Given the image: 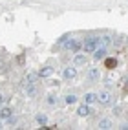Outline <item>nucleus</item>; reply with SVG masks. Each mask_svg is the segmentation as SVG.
Instances as JSON below:
<instances>
[{
	"instance_id": "412c9836",
	"label": "nucleus",
	"mask_w": 128,
	"mask_h": 130,
	"mask_svg": "<svg viewBox=\"0 0 128 130\" xmlns=\"http://www.w3.org/2000/svg\"><path fill=\"white\" fill-rule=\"evenodd\" d=\"M123 93H128V84H126L124 88H123Z\"/></svg>"
},
{
	"instance_id": "f03ea898",
	"label": "nucleus",
	"mask_w": 128,
	"mask_h": 130,
	"mask_svg": "<svg viewBox=\"0 0 128 130\" xmlns=\"http://www.w3.org/2000/svg\"><path fill=\"white\" fill-rule=\"evenodd\" d=\"M97 101L101 103V105H104V106H108L110 103H112V93H110L108 90H101V92L97 93Z\"/></svg>"
},
{
	"instance_id": "2eb2a0df",
	"label": "nucleus",
	"mask_w": 128,
	"mask_h": 130,
	"mask_svg": "<svg viewBox=\"0 0 128 130\" xmlns=\"http://www.w3.org/2000/svg\"><path fill=\"white\" fill-rule=\"evenodd\" d=\"M37 123H39L40 126H46V123H48V117H46L44 114H37Z\"/></svg>"
},
{
	"instance_id": "dca6fc26",
	"label": "nucleus",
	"mask_w": 128,
	"mask_h": 130,
	"mask_svg": "<svg viewBox=\"0 0 128 130\" xmlns=\"http://www.w3.org/2000/svg\"><path fill=\"white\" fill-rule=\"evenodd\" d=\"M75 64H86V57L84 55H75Z\"/></svg>"
},
{
	"instance_id": "20e7f679",
	"label": "nucleus",
	"mask_w": 128,
	"mask_h": 130,
	"mask_svg": "<svg viewBox=\"0 0 128 130\" xmlns=\"http://www.w3.org/2000/svg\"><path fill=\"white\" fill-rule=\"evenodd\" d=\"M106 53H108V51H106V48H97L95 51H93V59H95V60H102V59H104L106 57Z\"/></svg>"
},
{
	"instance_id": "423d86ee",
	"label": "nucleus",
	"mask_w": 128,
	"mask_h": 130,
	"mask_svg": "<svg viewBox=\"0 0 128 130\" xmlns=\"http://www.w3.org/2000/svg\"><path fill=\"white\" fill-rule=\"evenodd\" d=\"M99 77H101V73H99L97 68H90V70H88V79H90L92 83H97Z\"/></svg>"
},
{
	"instance_id": "4be33fe9",
	"label": "nucleus",
	"mask_w": 128,
	"mask_h": 130,
	"mask_svg": "<svg viewBox=\"0 0 128 130\" xmlns=\"http://www.w3.org/2000/svg\"><path fill=\"white\" fill-rule=\"evenodd\" d=\"M123 128H126V130H128V123H124V126H123Z\"/></svg>"
},
{
	"instance_id": "9d476101",
	"label": "nucleus",
	"mask_w": 128,
	"mask_h": 130,
	"mask_svg": "<svg viewBox=\"0 0 128 130\" xmlns=\"http://www.w3.org/2000/svg\"><path fill=\"white\" fill-rule=\"evenodd\" d=\"M24 92L28 93L29 97H33L35 92H37V83H35V84H24Z\"/></svg>"
},
{
	"instance_id": "f8f14e48",
	"label": "nucleus",
	"mask_w": 128,
	"mask_h": 130,
	"mask_svg": "<svg viewBox=\"0 0 128 130\" xmlns=\"http://www.w3.org/2000/svg\"><path fill=\"white\" fill-rule=\"evenodd\" d=\"M97 128H102V130L112 128V119H101V121H99V125H97Z\"/></svg>"
},
{
	"instance_id": "4468645a",
	"label": "nucleus",
	"mask_w": 128,
	"mask_h": 130,
	"mask_svg": "<svg viewBox=\"0 0 128 130\" xmlns=\"http://www.w3.org/2000/svg\"><path fill=\"white\" fill-rule=\"evenodd\" d=\"M97 101V93H86L84 95V103H86V105H92V103H95Z\"/></svg>"
},
{
	"instance_id": "7ed1b4c3",
	"label": "nucleus",
	"mask_w": 128,
	"mask_h": 130,
	"mask_svg": "<svg viewBox=\"0 0 128 130\" xmlns=\"http://www.w3.org/2000/svg\"><path fill=\"white\" fill-rule=\"evenodd\" d=\"M64 48H66V50H71V51H79V50L82 48V42L68 37V40H64Z\"/></svg>"
},
{
	"instance_id": "f3484780",
	"label": "nucleus",
	"mask_w": 128,
	"mask_h": 130,
	"mask_svg": "<svg viewBox=\"0 0 128 130\" xmlns=\"http://www.w3.org/2000/svg\"><path fill=\"white\" fill-rule=\"evenodd\" d=\"M68 105H73V103H77V97L75 95H66V99H64Z\"/></svg>"
},
{
	"instance_id": "6e6552de",
	"label": "nucleus",
	"mask_w": 128,
	"mask_h": 130,
	"mask_svg": "<svg viewBox=\"0 0 128 130\" xmlns=\"http://www.w3.org/2000/svg\"><path fill=\"white\" fill-rule=\"evenodd\" d=\"M53 70H55V68H51V66H46V68H42V70H39V77H44V79H46V77H51V75H53Z\"/></svg>"
},
{
	"instance_id": "39448f33",
	"label": "nucleus",
	"mask_w": 128,
	"mask_h": 130,
	"mask_svg": "<svg viewBox=\"0 0 128 130\" xmlns=\"http://www.w3.org/2000/svg\"><path fill=\"white\" fill-rule=\"evenodd\" d=\"M62 77H64V79H73V77H77V70L68 66V68H64V70H62Z\"/></svg>"
},
{
	"instance_id": "aec40b11",
	"label": "nucleus",
	"mask_w": 128,
	"mask_h": 130,
	"mask_svg": "<svg viewBox=\"0 0 128 130\" xmlns=\"http://www.w3.org/2000/svg\"><path fill=\"white\" fill-rule=\"evenodd\" d=\"M2 105H4V95L0 93V106H2Z\"/></svg>"
},
{
	"instance_id": "6ab92c4d",
	"label": "nucleus",
	"mask_w": 128,
	"mask_h": 130,
	"mask_svg": "<svg viewBox=\"0 0 128 130\" xmlns=\"http://www.w3.org/2000/svg\"><path fill=\"white\" fill-rule=\"evenodd\" d=\"M16 60H19V64H24V62H26V57H24V55H20Z\"/></svg>"
},
{
	"instance_id": "1a4fd4ad",
	"label": "nucleus",
	"mask_w": 128,
	"mask_h": 130,
	"mask_svg": "<svg viewBox=\"0 0 128 130\" xmlns=\"http://www.w3.org/2000/svg\"><path fill=\"white\" fill-rule=\"evenodd\" d=\"M11 114H13V110L9 106H4L2 110H0V119H7V121H9L11 119Z\"/></svg>"
},
{
	"instance_id": "ddd939ff",
	"label": "nucleus",
	"mask_w": 128,
	"mask_h": 130,
	"mask_svg": "<svg viewBox=\"0 0 128 130\" xmlns=\"http://www.w3.org/2000/svg\"><path fill=\"white\" fill-rule=\"evenodd\" d=\"M77 114H79L81 117L90 116V108H88V105H81V106H79V110H77Z\"/></svg>"
},
{
	"instance_id": "9b49d317",
	"label": "nucleus",
	"mask_w": 128,
	"mask_h": 130,
	"mask_svg": "<svg viewBox=\"0 0 128 130\" xmlns=\"http://www.w3.org/2000/svg\"><path fill=\"white\" fill-rule=\"evenodd\" d=\"M37 73H28V75H26V79L22 81V86L24 84H35V81H37Z\"/></svg>"
},
{
	"instance_id": "a211bd4d",
	"label": "nucleus",
	"mask_w": 128,
	"mask_h": 130,
	"mask_svg": "<svg viewBox=\"0 0 128 130\" xmlns=\"http://www.w3.org/2000/svg\"><path fill=\"white\" fill-rule=\"evenodd\" d=\"M48 105H57V95H48Z\"/></svg>"
},
{
	"instance_id": "0eeeda50",
	"label": "nucleus",
	"mask_w": 128,
	"mask_h": 130,
	"mask_svg": "<svg viewBox=\"0 0 128 130\" xmlns=\"http://www.w3.org/2000/svg\"><path fill=\"white\" fill-rule=\"evenodd\" d=\"M104 68H108V70L117 68V59L115 57H104Z\"/></svg>"
},
{
	"instance_id": "f257e3e1",
	"label": "nucleus",
	"mask_w": 128,
	"mask_h": 130,
	"mask_svg": "<svg viewBox=\"0 0 128 130\" xmlns=\"http://www.w3.org/2000/svg\"><path fill=\"white\" fill-rule=\"evenodd\" d=\"M97 48H99V37H90L82 44V51H86V53H93Z\"/></svg>"
}]
</instances>
